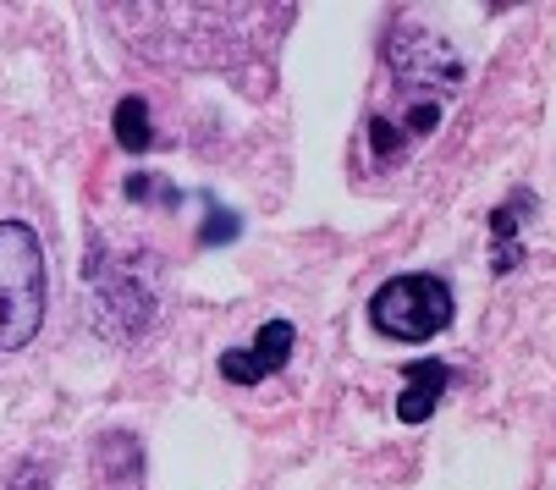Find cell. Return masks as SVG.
<instances>
[{
    "mask_svg": "<svg viewBox=\"0 0 556 490\" xmlns=\"http://www.w3.org/2000/svg\"><path fill=\"white\" fill-rule=\"evenodd\" d=\"M50 303L45 242L28 221H0V353H23Z\"/></svg>",
    "mask_w": 556,
    "mask_h": 490,
    "instance_id": "6da1fadb",
    "label": "cell"
},
{
    "mask_svg": "<svg viewBox=\"0 0 556 490\" xmlns=\"http://www.w3.org/2000/svg\"><path fill=\"white\" fill-rule=\"evenodd\" d=\"M369 325L386 342H430L452 325V287L430 271H408L375 287Z\"/></svg>",
    "mask_w": 556,
    "mask_h": 490,
    "instance_id": "7a4b0ae2",
    "label": "cell"
},
{
    "mask_svg": "<svg viewBox=\"0 0 556 490\" xmlns=\"http://www.w3.org/2000/svg\"><path fill=\"white\" fill-rule=\"evenodd\" d=\"M84 276H89L94 292H100V325H111V314L122 309L116 337H138L143 325H149V309H154L149 281H138V276L127 271V260H105V254H100V242H94V254L84 260Z\"/></svg>",
    "mask_w": 556,
    "mask_h": 490,
    "instance_id": "3957f363",
    "label": "cell"
},
{
    "mask_svg": "<svg viewBox=\"0 0 556 490\" xmlns=\"http://www.w3.org/2000/svg\"><path fill=\"white\" fill-rule=\"evenodd\" d=\"M292 342H298L292 319H270V325H260V331H254L249 348L220 353V375H226L231 386H260L265 375H281V369L292 364Z\"/></svg>",
    "mask_w": 556,
    "mask_h": 490,
    "instance_id": "277c9868",
    "label": "cell"
},
{
    "mask_svg": "<svg viewBox=\"0 0 556 490\" xmlns=\"http://www.w3.org/2000/svg\"><path fill=\"white\" fill-rule=\"evenodd\" d=\"M403 391H396V419L403 425H425L435 407H441V397H446V386H452V369L441 364V359H419V364H408L403 369Z\"/></svg>",
    "mask_w": 556,
    "mask_h": 490,
    "instance_id": "5b68a950",
    "label": "cell"
},
{
    "mask_svg": "<svg viewBox=\"0 0 556 490\" xmlns=\"http://www.w3.org/2000/svg\"><path fill=\"white\" fill-rule=\"evenodd\" d=\"M116 143L127 154H149L154 149V127H149V100L143 95H127L116 105Z\"/></svg>",
    "mask_w": 556,
    "mask_h": 490,
    "instance_id": "8992f818",
    "label": "cell"
},
{
    "mask_svg": "<svg viewBox=\"0 0 556 490\" xmlns=\"http://www.w3.org/2000/svg\"><path fill=\"white\" fill-rule=\"evenodd\" d=\"M127 199H138V204H143V199H166V204H182V193H177V188L154 183V177H132V183H127Z\"/></svg>",
    "mask_w": 556,
    "mask_h": 490,
    "instance_id": "52a82bcc",
    "label": "cell"
},
{
    "mask_svg": "<svg viewBox=\"0 0 556 490\" xmlns=\"http://www.w3.org/2000/svg\"><path fill=\"white\" fill-rule=\"evenodd\" d=\"M199 237H204V242H215V237H237V215H220V210H215L210 226H204Z\"/></svg>",
    "mask_w": 556,
    "mask_h": 490,
    "instance_id": "ba28073f",
    "label": "cell"
}]
</instances>
